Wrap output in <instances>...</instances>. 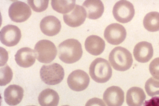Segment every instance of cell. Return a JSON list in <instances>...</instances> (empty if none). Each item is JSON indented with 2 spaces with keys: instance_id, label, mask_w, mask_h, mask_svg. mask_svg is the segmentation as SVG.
Wrapping results in <instances>:
<instances>
[{
  "instance_id": "ba28073f",
  "label": "cell",
  "mask_w": 159,
  "mask_h": 106,
  "mask_svg": "<svg viewBox=\"0 0 159 106\" xmlns=\"http://www.w3.org/2000/svg\"><path fill=\"white\" fill-rule=\"evenodd\" d=\"M90 82V78L84 71L77 70L72 71L68 76L67 83L72 90L80 91L85 90Z\"/></svg>"
},
{
  "instance_id": "5b68a950",
  "label": "cell",
  "mask_w": 159,
  "mask_h": 106,
  "mask_svg": "<svg viewBox=\"0 0 159 106\" xmlns=\"http://www.w3.org/2000/svg\"><path fill=\"white\" fill-rule=\"evenodd\" d=\"M34 50L37 60L40 62L48 63L55 58L57 49L54 44L47 40L39 41L36 44Z\"/></svg>"
},
{
  "instance_id": "6da1fadb",
  "label": "cell",
  "mask_w": 159,
  "mask_h": 106,
  "mask_svg": "<svg viewBox=\"0 0 159 106\" xmlns=\"http://www.w3.org/2000/svg\"><path fill=\"white\" fill-rule=\"evenodd\" d=\"M58 53L59 59L63 62L74 63L78 61L82 56L81 45L76 39H67L58 45Z\"/></svg>"
},
{
  "instance_id": "f546056e",
  "label": "cell",
  "mask_w": 159,
  "mask_h": 106,
  "mask_svg": "<svg viewBox=\"0 0 159 106\" xmlns=\"http://www.w3.org/2000/svg\"><path fill=\"white\" fill-rule=\"evenodd\" d=\"M36 106L35 105H30V106Z\"/></svg>"
},
{
  "instance_id": "d4e9b609",
  "label": "cell",
  "mask_w": 159,
  "mask_h": 106,
  "mask_svg": "<svg viewBox=\"0 0 159 106\" xmlns=\"http://www.w3.org/2000/svg\"><path fill=\"white\" fill-rule=\"evenodd\" d=\"M27 3L34 11L40 12L47 9L49 0H28Z\"/></svg>"
},
{
  "instance_id": "f1b7e54d",
  "label": "cell",
  "mask_w": 159,
  "mask_h": 106,
  "mask_svg": "<svg viewBox=\"0 0 159 106\" xmlns=\"http://www.w3.org/2000/svg\"><path fill=\"white\" fill-rule=\"evenodd\" d=\"M70 106L68 105H63V106Z\"/></svg>"
},
{
  "instance_id": "52a82bcc",
  "label": "cell",
  "mask_w": 159,
  "mask_h": 106,
  "mask_svg": "<svg viewBox=\"0 0 159 106\" xmlns=\"http://www.w3.org/2000/svg\"><path fill=\"white\" fill-rule=\"evenodd\" d=\"M9 16L12 21L21 23L27 20L31 15V11L26 3L20 1L12 3L8 9Z\"/></svg>"
},
{
  "instance_id": "4fadbf2b",
  "label": "cell",
  "mask_w": 159,
  "mask_h": 106,
  "mask_svg": "<svg viewBox=\"0 0 159 106\" xmlns=\"http://www.w3.org/2000/svg\"><path fill=\"white\" fill-rule=\"evenodd\" d=\"M42 32L48 36L57 35L60 32L61 24L60 20L53 15H48L43 18L40 24Z\"/></svg>"
},
{
  "instance_id": "cb8c5ba5",
  "label": "cell",
  "mask_w": 159,
  "mask_h": 106,
  "mask_svg": "<svg viewBox=\"0 0 159 106\" xmlns=\"http://www.w3.org/2000/svg\"><path fill=\"white\" fill-rule=\"evenodd\" d=\"M13 73L11 68L7 65L0 68V86H5L12 79Z\"/></svg>"
},
{
  "instance_id": "277c9868",
  "label": "cell",
  "mask_w": 159,
  "mask_h": 106,
  "mask_svg": "<svg viewBox=\"0 0 159 106\" xmlns=\"http://www.w3.org/2000/svg\"><path fill=\"white\" fill-rule=\"evenodd\" d=\"M64 74L63 68L56 63L43 65L40 71L42 81L46 84L51 85L60 83L64 78Z\"/></svg>"
},
{
  "instance_id": "ac0fdd59",
  "label": "cell",
  "mask_w": 159,
  "mask_h": 106,
  "mask_svg": "<svg viewBox=\"0 0 159 106\" xmlns=\"http://www.w3.org/2000/svg\"><path fill=\"white\" fill-rule=\"evenodd\" d=\"M82 6L86 11L87 17L90 19L99 18L102 16L104 11L103 4L99 0H86Z\"/></svg>"
},
{
  "instance_id": "3957f363",
  "label": "cell",
  "mask_w": 159,
  "mask_h": 106,
  "mask_svg": "<svg viewBox=\"0 0 159 106\" xmlns=\"http://www.w3.org/2000/svg\"><path fill=\"white\" fill-rule=\"evenodd\" d=\"M89 74L91 78L99 83L107 82L112 75V70L108 61L102 58H97L91 63Z\"/></svg>"
},
{
  "instance_id": "44dd1931",
  "label": "cell",
  "mask_w": 159,
  "mask_h": 106,
  "mask_svg": "<svg viewBox=\"0 0 159 106\" xmlns=\"http://www.w3.org/2000/svg\"><path fill=\"white\" fill-rule=\"evenodd\" d=\"M144 28L150 32L159 30V13L152 11L147 14L143 20Z\"/></svg>"
},
{
  "instance_id": "484cf974",
  "label": "cell",
  "mask_w": 159,
  "mask_h": 106,
  "mask_svg": "<svg viewBox=\"0 0 159 106\" xmlns=\"http://www.w3.org/2000/svg\"><path fill=\"white\" fill-rule=\"evenodd\" d=\"M149 70L153 78L159 80V57L155 58L151 62Z\"/></svg>"
},
{
  "instance_id": "ffe728a7",
  "label": "cell",
  "mask_w": 159,
  "mask_h": 106,
  "mask_svg": "<svg viewBox=\"0 0 159 106\" xmlns=\"http://www.w3.org/2000/svg\"><path fill=\"white\" fill-rule=\"evenodd\" d=\"M59 100L57 92L50 88L43 90L38 97V101L41 106H57Z\"/></svg>"
},
{
  "instance_id": "7a4b0ae2",
  "label": "cell",
  "mask_w": 159,
  "mask_h": 106,
  "mask_svg": "<svg viewBox=\"0 0 159 106\" xmlns=\"http://www.w3.org/2000/svg\"><path fill=\"white\" fill-rule=\"evenodd\" d=\"M109 61L115 70L121 71L129 69L133 62L130 52L120 46L116 47L111 51L109 55Z\"/></svg>"
},
{
  "instance_id": "d6986e66",
  "label": "cell",
  "mask_w": 159,
  "mask_h": 106,
  "mask_svg": "<svg viewBox=\"0 0 159 106\" xmlns=\"http://www.w3.org/2000/svg\"><path fill=\"white\" fill-rule=\"evenodd\" d=\"M146 98V95L142 88L132 87L127 91L126 102L129 106H142Z\"/></svg>"
},
{
  "instance_id": "8992f818",
  "label": "cell",
  "mask_w": 159,
  "mask_h": 106,
  "mask_svg": "<svg viewBox=\"0 0 159 106\" xmlns=\"http://www.w3.org/2000/svg\"><path fill=\"white\" fill-rule=\"evenodd\" d=\"M113 15L118 22L126 23L130 21L135 13L134 6L126 0H120L117 2L113 6Z\"/></svg>"
},
{
  "instance_id": "8fae6325",
  "label": "cell",
  "mask_w": 159,
  "mask_h": 106,
  "mask_svg": "<svg viewBox=\"0 0 159 106\" xmlns=\"http://www.w3.org/2000/svg\"><path fill=\"white\" fill-rule=\"evenodd\" d=\"M86 16L84 8L81 6L76 4L70 12L63 14V19L64 22L68 26L76 27L84 23Z\"/></svg>"
},
{
  "instance_id": "9c48e42d",
  "label": "cell",
  "mask_w": 159,
  "mask_h": 106,
  "mask_svg": "<svg viewBox=\"0 0 159 106\" xmlns=\"http://www.w3.org/2000/svg\"><path fill=\"white\" fill-rule=\"evenodd\" d=\"M126 32L125 28L118 23L108 26L105 30L104 36L107 42L111 44L118 45L125 40Z\"/></svg>"
},
{
  "instance_id": "83f0119b",
  "label": "cell",
  "mask_w": 159,
  "mask_h": 106,
  "mask_svg": "<svg viewBox=\"0 0 159 106\" xmlns=\"http://www.w3.org/2000/svg\"><path fill=\"white\" fill-rule=\"evenodd\" d=\"M143 106H159V96L154 97L145 101Z\"/></svg>"
},
{
  "instance_id": "30bf717a",
  "label": "cell",
  "mask_w": 159,
  "mask_h": 106,
  "mask_svg": "<svg viewBox=\"0 0 159 106\" xmlns=\"http://www.w3.org/2000/svg\"><path fill=\"white\" fill-rule=\"evenodd\" d=\"M21 36L20 30L14 25H7L1 30L0 41L3 44L8 47L16 45L20 40Z\"/></svg>"
},
{
  "instance_id": "e0dca14e",
  "label": "cell",
  "mask_w": 159,
  "mask_h": 106,
  "mask_svg": "<svg viewBox=\"0 0 159 106\" xmlns=\"http://www.w3.org/2000/svg\"><path fill=\"white\" fill-rule=\"evenodd\" d=\"M86 50L91 54L98 56L101 54L105 48V41L99 36L95 35L89 36L84 43Z\"/></svg>"
},
{
  "instance_id": "603a6c76",
  "label": "cell",
  "mask_w": 159,
  "mask_h": 106,
  "mask_svg": "<svg viewBox=\"0 0 159 106\" xmlns=\"http://www.w3.org/2000/svg\"><path fill=\"white\" fill-rule=\"evenodd\" d=\"M145 88L148 95L150 96L159 95V81L151 77L146 82Z\"/></svg>"
},
{
  "instance_id": "2e32d148",
  "label": "cell",
  "mask_w": 159,
  "mask_h": 106,
  "mask_svg": "<svg viewBox=\"0 0 159 106\" xmlns=\"http://www.w3.org/2000/svg\"><path fill=\"white\" fill-rule=\"evenodd\" d=\"M4 95L7 104L11 106L16 105L22 100L24 96V90L19 85H11L5 89Z\"/></svg>"
},
{
  "instance_id": "4316f807",
  "label": "cell",
  "mask_w": 159,
  "mask_h": 106,
  "mask_svg": "<svg viewBox=\"0 0 159 106\" xmlns=\"http://www.w3.org/2000/svg\"><path fill=\"white\" fill-rule=\"evenodd\" d=\"M85 106H106L101 99L98 98H93L89 100Z\"/></svg>"
},
{
  "instance_id": "7c38bea8",
  "label": "cell",
  "mask_w": 159,
  "mask_h": 106,
  "mask_svg": "<svg viewBox=\"0 0 159 106\" xmlns=\"http://www.w3.org/2000/svg\"><path fill=\"white\" fill-rule=\"evenodd\" d=\"M103 98L107 106H121L124 101V93L120 87L112 86L105 90Z\"/></svg>"
},
{
  "instance_id": "9a60e30c",
  "label": "cell",
  "mask_w": 159,
  "mask_h": 106,
  "mask_svg": "<svg viewBox=\"0 0 159 106\" xmlns=\"http://www.w3.org/2000/svg\"><path fill=\"white\" fill-rule=\"evenodd\" d=\"M15 57L17 64L24 68H28L32 66L35 62L36 58L34 50L27 47L18 50Z\"/></svg>"
},
{
  "instance_id": "5bb4252c",
  "label": "cell",
  "mask_w": 159,
  "mask_h": 106,
  "mask_svg": "<svg viewBox=\"0 0 159 106\" xmlns=\"http://www.w3.org/2000/svg\"><path fill=\"white\" fill-rule=\"evenodd\" d=\"M153 53L151 44L145 41L137 44L133 50V54L135 60L143 63L148 62L152 57Z\"/></svg>"
},
{
  "instance_id": "7402d4cb",
  "label": "cell",
  "mask_w": 159,
  "mask_h": 106,
  "mask_svg": "<svg viewBox=\"0 0 159 106\" xmlns=\"http://www.w3.org/2000/svg\"><path fill=\"white\" fill-rule=\"evenodd\" d=\"M75 4V0H52L53 9L61 14H66L72 10Z\"/></svg>"
}]
</instances>
